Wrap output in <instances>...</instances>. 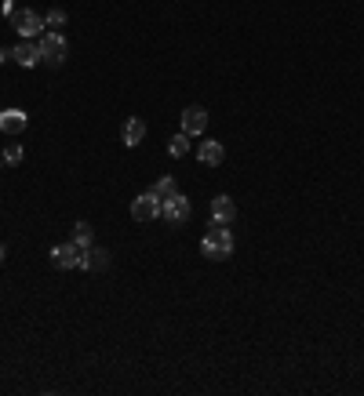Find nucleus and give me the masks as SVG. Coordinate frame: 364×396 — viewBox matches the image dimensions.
Returning a JSON list of instances; mask_svg holds the SVG:
<instances>
[{"mask_svg":"<svg viewBox=\"0 0 364 396\" xmlns=\"http://www.w3.org/2000/svg\"><path fill=\"white\" fill-rule=\"evenodd\" d=\"M200 251H204V258H211V262H226L230 255H233V233L226 229V226H215L204 240H200Z\"/></svg>","mask_w":364,"mask_h":396,"instance_id":"1","label":"nucleus"},{"mask_svg":"<svg viewBox=\"0 0 364 396\" xmlns=\"http://www.w3.org/2000/svg\"><path fill=\"white\" fill-rule=\"evenodd\" d=\"M37 51H41V62H48V66H63L66 62V55H70V44H66V37L63 33H41V40H37Z\"/></svg>","mask_w":364,"mask_h":396,"instance_id":"2","label":"nucleus"},{"mask_svg":"<svg viewBox=\"0 0 364 396\" xmlns=\"http://www.w3.org/2000/svg\"><path fill=\"white\" fill-rule=\"evenodd\" d=\"M11 26H15V33H18L22 40H33V37H41V29H48V26H44V15H37L33 8L15 11V15H11Z\"/></svg>","mask_w":364,"mask_h":396,"instance_id":"3","label":"nucleus"},{"mask_svg":"<svg viewBox=\"0 0 364 396\" xmlns=\"http://www.w3.org/2000/svg\"><path fill=\"white\" fill-rule=\"evenodd\" d=\"M84 248L80 243H58V248L51 251V265L55 269H84Z\"/></svg>","mask_w":364,"mask_h":396,"instance_id":"4","label":"nucleus"},{"mask_svg":"<svg viewBox=\"0 0 364 396\" xmlns=\"http://www.w3.org/2000/svg\"><path fill=\"white\" fill-rule=\"evenodd\" d=\"M161 197H154V193H139L135 200H132V219L135 222H154V219H161Z\"/></svg>","mask_w":364,"mask_h":396,"instance_id":"5","label":"nucleus"},{"mask_svg":"<svg viewBox=\"0 0 364 396\" xmlns=\"http://www.w3.org/2000/svg\"><path fill=\"white\" fill-rule=\"evenodd\" d=\"M190 200L186 197H182V193H175V197H168L164 204H161V219H168L171 226H178V222H186L190 219Z\"/></svg>","mask_w":364,"mask_h":396,"instance_id":"6","label":"nucleus"},{"mask_svg":"<svg viewBox=\"0 0 364 396\" xmlns=\"http://www.w3.org/2000/svg\"><path fill=\"white\" fill-rule=\"evenodd\" d=\"M182 131H186L190 138L208 131V113H204V106H186V109H182Z\"/></svg>","mask_w":364,"mask_h":396,"instance_id":"7","label":"nucleus"},{"mask_svg":"<svg viewBox=\"0 0 364 396\" xmlns=\"http://www.w3.org/2000/svg\"><path fill=\"white\" fill-rule=\"evenodd\" d=\"M142 138H146V120L142 116H128L124 128H120V142H124V149L142 145Z\"/></svg>","mask_w":364,"mask_h":396,"instance_id":"8","label":"nucleus"},{"mask_svg":"<svg viewBox=\"0 0 364 396\" xmlns=\"http://www.w3.org/2000/svg\"><path fill=\"white\" fill-rule=\"evenodd\" d=\"M233 219H237V204L226 193H219L215 200H211V222H215V226H230Z\"/></svg>","mask_w":364,"mask_h":396,"instance_id":"9","label":"nucleus"},{"mask_svg":"<svg viewBox=\"0 0 364 396\" xmlns=\"http://www.w3.org/2000/svg\"><path fill=\"white\" fill-rule=\"evenodd\" d=\"M29 128V116L22 109H0V131L4 135H22Z\"/></svg>","mask_w":364,"mask_h":396,"instance_id":"10","label":"nucleus"},{"mask_svg":"<svg viewBox=\"0 0 364 396\" xmlns=\"http://www.w3.org/2000/svg\"><path fill=\"white\" fill-rule=\"evenodd\" d=\"M11 58L22 66V70H33L37 62H41V51H37V44L33 40H18L15 48H11Z\"/></svg>","mask_w":364,"mask_h":396,"instance_id":"11","label":"nucleus"},{"mask_svg":"<svg viewBox=\"0 0 364 396\" xmlns=\"http://www.w3.org/2000/svg\"><path fill=\"white\" fill-rule=\"evenodd\" d=\"M223 157H226V149H223V142H215V138H208V142H200V145H197V160H200V164H208V167L223 164Z\"/></svg>","mask_w":364,"mask_h":396,"instance_id":"12","label":"nucleus"},{"mask_svg":"<svg viewBox=\"0 0 364 396\" xmlns=\"http://www.w3.org/2000/svg\"><path fill=\"white\" fill-rule=\"evenodd\" d=\"M109 265V251L106 248H87V255H84V269H106Z\"/></svg>","mask_w":364,"mask_h":396,"instance_id":"13","label":"nucleus"},{"mask_svg":"<svg viewBox=\"0 0 364 396\" xmlns=\"http://www.w3.org/2000/svg\"><path fill=\"white\" fill-rule=\"evenodd\" d=\"M73 243H80L84 251L95 248V229H91L87 222H77V226H73Z\"/></svg>","mask_w":364,"mask_h":396,"instance_id":"14","label":"nucleus"},{"mask_svg":"<svg viewBox=\"0 0 364 396\" xmlns=\"http://www.w3.org/2000/svg\"><path fill=\"white\" fill-rule=\"evenodd\" d=\"M168 153L175 157V160H182L190 153V135L186 131H178V135H171V142H168Z\"/></svg>","mask_w":364,"mask_h":396,"instance_id":"15","label":"nucleus"},{"mask_svg":"<svg viewBox=\"0 0 364 396\" xmlns=\"http://www.w3.org/2000/svg\"><path fill=\"white\" fill-rule=\"evenodd\" d=\"M149 193L161 197V200H168V197H175V193H178V186H175V178H171V175H164V178H157V182H154V189H149Z\"/></svg>","mask_w":364,"mask_h":396,"instance_id":"16","label":"nucleus"},{"mask_svg":"<svg viewBox=\"0 0 364 396\" xmlns=\"http://www.w3.org/2000/svg\"><path fill=\"white\" fill-rule=\"evenodd\" d=\"M44 26H48V29H55V33H58V29L66 26V11H63V8H51V11L44 15Z\"/></svg>","mask_w":364,"mask_h":396,"instance_id":"17","label":"nucleus"},{"mask_svg":"<svg viewBox=\"0 0 364 396\" xmlns=\"http://www.w3.org/2000/svg\"><path fill=\"white\" fill-rule=\"evenodd\" d=\"M4 164H8V167H18V164H22V145H8V149H4Z\"/></svg>","mask_w":364,"mask_h":396,"instance_id":"18","label":"nucleus"},{"mask_svg":"<svg viewBox=\"0 0 364 396\" xmlns=\"http://www.w3.org/2000/svg\"><path fill=\"white\" fill-rule=\"evenodd\" d=\"M0 11H4V18H11V15H15V0H4V4H0Z\"/></svg>","mask_w":364,"mask_h":396,"instance_id":"19","label":"nucleus"},{"mask_svg":"<svg viewBox=\"0 0 364 396\" xmlns=\"http://www.w3.org/2000/svg\"><path fill=\"white\" fill-rule=\"evenodd\" d=\"M8 62V55H4V48H0V66H4Z\"/></svg>","mask_w":364,"mask_h":396,"instance_id":"20","label":"nucleus"},{"mask_svg":"<svg viewBox=\"0 0 364 396\" xmlns=\"http://www.w3.org/2000/svg\"><path fill=\"white\" fill-rule=\"evenodd\" d=\"M0 262H4V243H0Z\"/></svg>","mask_w":364,"mask_h":396,"instance_id":"21","label":"nucleus"},{"mask_svg":"<svg viewBox=\"0 0 364 396\" xmlns=\"http://www.w3.org/2000/svg\"><path fill=\"white\" fill-rule=\"evenodd\" d=\"M0 167H4V153H0Z\"/></svg>","mask_w":364,"mask_h":396,"instance_id":"22","label":"nucleus"}]
</instances>
